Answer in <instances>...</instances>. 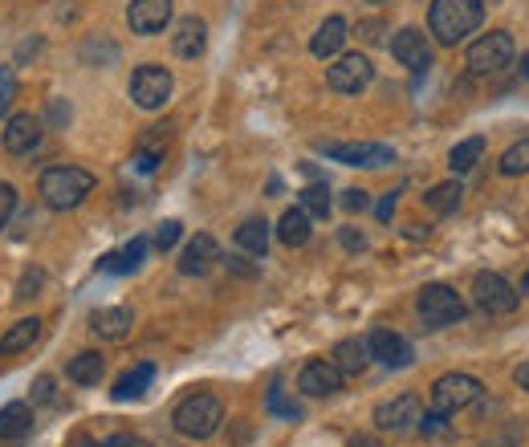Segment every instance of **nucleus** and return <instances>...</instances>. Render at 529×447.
Instances as JSON below:
<instances>
[{
    "label": "nucleus",
    "instance_id": "1",
    "mask_svg": "<svg viewBox=\"0 0 529 447\" xmlns=\"http://www.w3.org/2000/svg\"><path fill=\"white\" fill-rule=\"evenodd\" d=\"M485 21V5L481 0H432L428 13V29L440 45H460L468 41Z\"/></svg>",
    "mask_w": 529,
    "mask_h": 447
},
{
    "label": "nucleus",
    "instance_id": "2",
    "mask_svg": "<svg viewBox=\"0 0 529 447\" xmlns=\"http://www.w3.org/2000/svg\"><path fill=\"white\" fill-rule=\"evenodd\" d=\"M94 175L86 171V167H49L45 175H41V200H45V208H53V212H70V208H78L90 191H94Z\"/></svg>",
    "mask_w": 529,
    "mask_h": 447
},
{
    "label": "nucleus",
    "instance_id": "3",
    "mask_svg": "<svg viewBox=\"0 0 529 447\" xmlns=\"http://www.w3.org/2000/svg\"><path fill=\"white\" fill-rule=\"evenodd\" d=\"M171 423H175V431H180L184 439H212L220 431V423H224V407H220L216 395L200 391V395H188L180 407H175Z\"/></svg>",
    "mask_w": 529,
    "mask_h": 447
},
{
    "label": "nucleus",
    "instance_id": "4",
    "mask_svg": "<svg viewBox=\"0 0 529 447\" xmlns=\"http://www.w3.org/2000/svg\"><path fill=\"white\" fill-rule=\"evenodd\" d=\"M416 309H420V317H424V326H428V330L456 326V322H464V313H468L464 297H460L452 285H440V281L420 289V297H416Z\"/></svg>",
    "mask_w": 529,
    "mask_h": 447
},
{
    "label": "nucleus",
    "instance_id": "5",
    "mask_svg": "<svg viewBox=\"0 0 529 447\" xmlns=\"http://www.w3.org/2000/svg\"><path fill=\"white\" fill-rule=\"evenodd\" d=\"M513 53H517V45H513V37L505 29L485 33V37H477L473 45H468V70H473L477 78L505 74L513 66Z\"/></svg>",
    "mask_w": 529,
    "mask_h": 447
},
{
    "label": "nucleus",
    "instance_id": "6",
    "mask_svg": "<svg viewBox=\"0 0 529 447\" xmlns=\"http://www.w3.org/2000/svg\"><path fill=\"white\" fill-rule=\"evenodd\" d=\"M481 378L473 374H444L436 378V387H432V411L436 415H456L464 407H473L481 399Z\"/></svg>",
    "mask_w": 529,
    "mask_h": 447
},
{
    "label": "nucleus",
    "instance_id": "7",
    "mask_svg": "<svg viewBox=\"0 0 529 447\" xmlns=\"http://www.w3.org/2000/svg\"><path fill=\"white\" fill-rule=\"evenodd\" d=\"M371 82H375V66L363 53H338L334 66L326 70V86L334 94H363Z\"/></svg>",
    "mask_w": 529,
    "mask_h": 447
},
{
    "label": "nucleus",
    "instance_id": "8",
    "mask_svg": "<svg viewBox=\"0 0 529 447\" xmlns=\"http://www.w3.org/2000/svg\"><path fill=\"white\" fill-rule=\"evenodd\" d=\"M318 151L334 163H346V167H367V171H379L387 163H395V151L387 143H318Z\"/></svg>",
    "mask_w": 529,
    "mask_h": 447
},
{
    "label": "nucleus",
    "instance_id": "9",
    "mask_svg": "<svg viewBox=\"0 0 529 447\" xmlns=\"http://www.w3.org/2000/svg\"><path fill=\"white\" fill-rule=\"evenodd\" d=\"M171 90H175V82H171V70H163V66H139L131 74V98L139 110H159L171 98Z\"/></svg>",
    "mask_w": 529,
    "mask_h": 447
},
{
    "label": "nucleus",
    "instance_id": "10",
    "mask_svg": "<svg viewBox=\"0 0 529 447\" xmlns=\"http://www.w3.org/2000/svg\"><path fill=\"white\" fill-rule=\"evenodd\" d=\"M391 53H395L399 66L411 70V74H424L432 66V45H428L424 29H416V25H407V29H399L391 37Z\"/></svg>",
    "mask_w": 529,
    "mask_h": 447
},
{
    "label": "nucleus",
    "instance_id": "11",
    "mask_svg": "<svg viewBox=\"0 0 529 447\" xmlns=\"http://www.w3.org/2000/svg\"><path fill=\"white\" fill-rule=\"evenodd\" d=\"M473 301L485 313H513L517 309V289L501 273H477L473 277Z\"/></svg>",
    "mask_w": 529,
    "mask_h": 447
},
{
    "label": "nucleus",
    "instance_id": "12",
    "mask_svg": "<svg viewBox=\"0 0 529 447\" xmlns=\"http://www.w3.org/2000/svg\"><path fill=\"white\" fill-rule=\"evenodd\" d=\"M298 391H302L306 399H330V395L342 391V370H338L330 358H314V362H306L302 374H298Z\"/></svg>",
    "mask_w": 529,
    "mask_h": 447
},
{
    "label": "nucleus",
    "instance_id": "13",
    "mask_svg": "<svg viewBox=\"0 0 529 447\" xmlns=\"http://www.w3.org/2000/svg\"><path fill=\"white\" fill-rule=\"evenodd\" d=\"M424 419V407L416 395H395L391 403H379L375 407V427L379 431H411Z\"/></svg>",
    "mask_w": 529,
    "mask_h": 447
},
{
    "label": "nucleus",
    "instance_id": "14",
    "mask_svg": "<svg viewBox=\"0 0 529 447\" xmlns=\"http://www.w3.org/2000/svg\"><path fill=\"white\" fill-rule=\"evenodd\" d=\"M367 350H371V358L383 362L387 370H403V366H411V358H416L411 342H407L403 334H395V330H371Z\"/></svg>",
    "mask_w": 529,
    "mask_h": 447
},
{
    "label": "nucleus",
    "instance_id": "15",
    "mask_svg": "<svg viewBox=\"0 0 529 447\" xmlns=\"http://www.w3.org/2000/svg\"><path fill=\"white\" fill-rule=\"evenodd\" d=\"M216 261H220V244H216V236L196 232V236L188 240V248H184V257H180V273H184V277H204V273L216 269Z\"/></svg>",
    "mask_w": 529,
    "mask_h": 447
},
{
    "label": "nucleus",
    "instance_id": "16",
    "mask_svg": "<svg viewBox=\"0 0 529 447\" xmlns=\"http://www.w3.org/2000/svg\"><path fill=\"white\" fill-rule=\"evenodd\" d=\"M127 21L139 37H155L167 29L171 21V0H131V9H127Z\"/></svg>",
    "mask_w": 529,
    "mask_h": 447
},
{
    "label": "nucleus",
    "instance_id": "17",
    "mask_svg": "<svg viewBox=\"0 0 529 447\" xmlns=\"http://www.w3.org/2000/svg\"><path fill=\"white\" fill-rule=\"evenodd\" d=\"M41 118L37 114H13L5 126V151L9 155H33L41 147Z\"/></svg>",
    "mask_w": 529,
    "mask_h": 447
},
{
    "label": "nucleus",
    "instance_id": "18",
    "mask_svg": "<svg viewBox=\"0 0 529 447\" xmlns=\"http://www.w3.org/2000/svg\"><path fill=\"white\" fill-rule=\"evenodd\" d=\"M90 330H94L102 342H123V338L135 330V313L123 309V305L94 309V313H90Z\"/></svg>",
    "mask_w": 529,
    "mask_h": 447
},
{
    "label": "nucleus",
    "instance_id": "19",
    "mask_svg": "<svg viewBox=\"0 0 529 447\" xmlns=\"http://www.w3.org/2000/svg\"><path fill=\"white\" fill-rule=\"evenodd\" d=\"M33 431V407L29 403H9L0 407V447H21Z\"/></svg>",
    "mask_w": 529,
    "mask_h": 447
},
{
    "label": "nucleus",
    "instance_id": "20",
    "mask_svg": "<svg viewBox=\"0 0 529 447\" xmlns=\"http://www.w3.org/2000/svg\"><path fill=\"white\" fill-rule=\"evenodd\" d=\"M171 49L180 57H188V61L200 57L208 49V25L200 17H184L180 25H175V33H171Z\"/></svg>",
    "mask_w": 529,
    "mask_h": 447
},
{
    "label": "nucleus",
    "instance_id": "21",
    "mask_svg": "<svg viewBox=\"0 0 529 447\" xmlns=\"http://www.w3.org/2000/svg\"><path fill=\"white\" fill-rule=\"evenodd\" d=\"M143 257H147V240L143 236H135L131 244H123V248H114V252H106V257L98 261V269L102 273H135L139 265H143Z\"/></svg>",
    "mask_w": 529,
    "mask_h": 447
},
{
    "label": "nucleus",
    "instance_id": "22",
    "mask_svg": "<svg viewBox=\"0 0 529 447\" xmlns=\"http://www.w3.org/2000/svg\"><path fill=\"white\" fill-rule=\"evenodd\" d=\"M346 37H350V33H346V21H342V17H326V21L318 25L314 41H310V53L322 57V61H326V57H338L342 45H346Z\"/></svg>",
    "mask_w": 529,
    "mask_h": 447
},
{
    "label": "nucleus",
    "instance_id": "23",
    "mask_svg": "<svg viewBox=\"0 0 529 447\" xmlns=\"http://www.w3.org/2000/svg\"><path fill=\"white\" fill-rule=\"evenodd\" d=\"M330 362L342 370V374H363L367 362H371V350H367V338H342L330 354Z\"/></svg>",
    "mask_w": 529,
    "mask_h": 447
},
{
    "label": "nucleus",
    "instance_id": "24",
    "mask_svg": "<svg viewBox=\"0 0 529 447\" xmlns=\"http://www.w3.org/2000/svg\"><path fill=\"white\" fill-rule=\"evenodd\" d=\"M151 382H155V366L151 362H139V366H131V370L119 374V382H114V399H119V403L139 399L151 387Z\"/></svg>",
    "mask_w": 529,
    "mask_h": 447
},
{
    "label": "nucleus",
    "instance_id": "25",
    "mask_svg": "<svg viewBox=\"0 0 529 447\" xmlns=\"http://www.w3.org/2000/svg\"><path fill=\"white\" fill-rule=\"evenodd\" d=\"M37 338H41V322H37V317H21V322H17V326H9V334L0 338V358L25 354Z\"/></svg>",
    "mask_w": 529,
    "mask_h": 447
},
{
    "label": "nucleus",
    "instance_id": "26",
    "mask_svg": "<svg viewBox=\"0 0 529 447\" xmlns=\"http://www.w3.org/2000/svg\"><path fill=\"white\" fill-rule=\"evenodd\" d=\"M102 370H106L102 354H98V350H82V354H74V358H70L66 378H70V382H78V387H98Z\"/></svg>",
    "mask_w": 529,
    "mask_h": 447
},
{
    "label": "nucleus",
    "instance_id": "27",
    "mask_svg": "<svg viewBox=\"0 0 529 447\" xmlns=\"http://www.w3.org/2000/svg\"><path fill=\"white\" fill-rule=\"evenodd\" d=\"M277 240H281L285 248L310 244V216H306L302 208H289V212L281 216V224H277Z\"/></svg>",
    "mask_w": 529,
    "mask_h": 447
},
{
    "label": "nucleus",
    "instance_id": "28",
    "mask_svg": "<svg viewBox=\"0 0 529 447\" xmlns=\"http://www.w3.org/2000/svg\"><path fill=\"white\" fill-rule=\"evenodd\" d=\"M460 196H464V187L456 183V179H448V183H436L428 196H424V208L432 212V216H452L456 208H460Z\"/></svg>",
    "mask_w": 529,
    "mask_h": 447
},
{
    "label": "nucleus",
    "instance_id": "29",
    "mask_svg": "<svg viewBox=\"0 0 529 447\" xmlns=\"http://www.w3.org/2000/svg\"><path fill=\"white\" fill-rule=\"evenodd\" d=\"M232 240H237V248L249 252V257H265V252H269V224L253 216V220H245L237 228V236H232Z\"/></svg>",
    "mask_w": 529,
    "mask_h": 447
},
{
    "label": "nucleus",
    "instance_id": "30",
    "mask_svg": "<svg viewBox=\"0 0 529 447\" xmlns=\"http://www.w3.org/2000/svg\"><path fill=\"white\" fill-rule=\"evenodd\" d=\"M481 155H485V139H481V135H473V139L456 143V147H452V155H448V167H452V175L473 171V167L481 163Z\"/></svg>",
    "mask_w": 529,
    "mask_h": 447
},
{
    "label": "nucleus",
    "instance_id": "31",
    "mask_svg": "<svg viewBox=\"0 0 529 447\" xmlns=\"http://www.w3.org/2000/svg\"><path fill=\"white\" fill-rule=\"evenodd\" d=\"M497 171L501 175H525L529 171V139H521V143H513L505 155H501V163H497Z\"/></svg>",
    "mask_w": 529,
    "mask_h": 447
},
{
    "label": "nucleus",
    "instance_id": "32",
    "mask_svg": "<svg viewBox=\"0 0 529 447\" xmlns=\"http://www.w3.org/2000/svg\"><path fill=\"white\" fill-rule=\"evenodd\" d=\"M306 216H326L330 212V187L326 183H310L302 187V204H298Z\"/></svg>",
    "mask_w": 529,
    "mask_h": 447
},
{
    "label": "nucleus",
    "instance_id": "33",
    "mask_svg": "<svg viewBox=\"0 0 529 447\" xmlns=\"http://www.w3.org/2000/svg\"><path fill=\"white\" fill-rule=\"evenodd\" d=\"M13 102H17V70L0 66V114H9Z\"/></svg>",
    "mask_w": 529,
    "mask_h": 447
},
{
    "label": "nucleus",
    "instance_id": "34",
    "mask_svg": "<svg viewBox=\"0 0 529 447\" xmlns=\"http://www.w3.org/2000/svg\"><path fill=\"white\" fill-rule=\"evenodd\" d=\"M45 118H49V126H57V131H66L70 118H74V110H70V102H62V98H49Z\"/></svg>",
    "mask_w": 529,
    "mask_h": 447
},
{
    "label": "nucleus",
    "instance_id": "35",
    "mask_svg": "<svg viewBox=\"0 0 529 447\" xmlns=\"http://www.w3.org/2000/svg\"><path fill=\"white\" fill-rule=\"evenodd\" d=\"M17 216V187L13 183H0V228Z\"/></svg>",
    "mask_w": 529,
    "mask_h": 447
},
{
    "label": "nucleus",
    "instance_id": "36",
    "mask_svg": "<svg viewBox=\"0 0 529 447\" xmlns=\"http://www.w3.org/2000/svg\"><path fill=\"white\" fill-rule=\"evenodd\" d=\"M175 240H180V220H163L155 228V248L167 252V248H175Z\"/></svg>",
    "mask_w": 529,
    "mask_h": 447
},
{
    "label": "nucleus",
    "instance_id": "37",
    "mask_svg": "<svg viewBox=\"0 0 529 447\" xmlns=\"http://www.w3.org/2000/svg\"><path fill=\"white\" fill-rule=\"evenodd\" d=\"M41 285H45V273H41V269H25V277H21V285H17V301L37 297Z\"/></svg>",
    "mask_w": 529,
    "mask_h": 447
},
{
    "label": "nucleus",
    "instance_id": "38",
    "mask_svg": "<svg viewBox=\"0 0 529 447\" xmlns=\"http://www.w3.org/2000/svg\"><path fill=\"white\" fill-rule=\"evenodd\" d=\"M342 208L346 212H367L371 208V196L363 187H350V191H342Z\"/></svg>",
    "mask_w": 529,
    "mask_h": 447
},
{
    "label": "nucleus",
    "instance_id": "39",
    "mask_svg": "<svg viewBox=\"0 0 529 447\" xmlns=\"http://www.w3.org/2000/svg\"><path fill=\"white\" fill-rule=\"evenodd\" d=\"M53 399H57V391H53V378H49V374H45V378H37V382H33V403L49 407Z\"/></svg>",
    "mask_w": 529,
    "mask_h": 447
},
{
    "label": "nucleus",
    "instance_id": "40",
    "mask_svg": "<svg viewBox=\"0 0 529 447\" xmlns=\"http://www.w3.org/2000/svg\"><path fill=\"white\" fill-rule=\"evenodd\" d=\"M106 447H155V443H147L143 435H110Z\"/></svg>",
    "mask_w": 529,
    "mask_h": 447
},
{
    "label": "nucleus",
    "instance_id": "41",
    "mask_svg": "<svg viewBox=\"0 0 529 447\" xmlns=\"http://www.w3.org/2000/svg\"><path fill=\"white\" fill-rule=\"evenodd\" d=\"M359 37L371 41V45L383 41V21H359Z\"/></svg>",
    "mask_w": 529,
    "mask_h": 447
},
{
    "label": "nucleus",
    "instance_id": "42",
    "mask_svg": "<svg viewBox=\"0 0 529 447\" xmlns=\"http://www.w3.org/2000/svg\"><path fill=\"white\" fill-rule=\"evenodd\" d=\"M346 447H383V439L379 435H371V431H359V435H350V443Z\"/></svg>",
    "mask_w": 529,
    "mask_h": 447
},
{
    "label": "nucleus",
    "instance_id": "43",
    "mask_svg": "<svg viewBox=\"0 0 529 447\" xmlns=\"http://www.w3.org/2000/svg\"><path fill=\"white\" fill-rule=\"evenodd\" d=\"M342 244L355 252V248H367V236L363 232H355V228H342Z\"/></svg>",
    "mask_w": 529,
    "mask_h": 447
},
{
    "label": "nucleus",
    "instance_id": "44",
    "mask_svg": "<svg viewBox=\"0 0 529 447\" xmlns=\"http://www.w3.org/2000/svg\"><path fill=\"white\" fill-rule=\"evenodd\" d=\"M513 382H517L521 391H529V358H525V362H521V366L513 370Z\"/></svg>",
    "mask_w": 529,
    "mask_h": 447
},
{
    "label": "nucleus",
    "instance_id": "45",
    "mask_svg": "<svg viewBox=\"0 0 529 447\" xmlns=\"http://www.w3.org/2000/svg\"><path fill=\"white\" fill-rule=\"evenodd\" d=\"M375 216H379V220H383V224H387V220H391V216H395V196H387V200H383V204H379V212H375Z\"/></svg>",
    "mask_w": 529,
    "mask_h": 447
},
{
    "label": "nucleus",
    "instance_id": "46",
    "mask_svg": "<svg viewBox=\"0 0 529 447\" xmlns=\"http://www.w3.org/2000/svg\"><path fill=\"white\" fill-rule=\"evenodd\" d=\"M70 447H106V443H98L94 435H74V439H70Z\"/></svg>",
    "mask_w": 529,
    "mask_h": 447
},
{
    "label": "nucleus",
    "instance_id": "47",
    "mask_svg": "<svg viewBox=\"0 0 529 447\" xmlns=\"http://www.w3.org/2000/svg\"><path fill=\"white\" fill-rule=\"evenodd\" d=\"M481 447H513V443H505V439H489V443H481Z\"/></svg>",
    "mask_w": 529,
    "mask_h": 447
},
{
    "label": "nucleus",
    "instance_id": "48",
    "mask_svg": "<svg viewBox=\"0 0 529 447\" xmlns=\"http://www.w3.org/2000/svg\"><path fill=\"white\" fill-rule=\"evenodd\" d=\"M521 289H525V293H529V273H525V277H521Z\"/></svg>",
    "mask_w": 529,
    "mask_h": 447
},
{
    "label": "nucleus",
    "instance_id": "49",
    "mask_svg": "<svg viewBox=\"0 0 529 447\" xmlns=\"http://www.w3.org/2000/svg\"><path fill=\"white\" fill-rule=\"evenodd\" d=\"M525 74H529V57H525Z\"/></svg>",
    "mask_w": 529,
    "mask_h": 447
},
{
    "label": "nucleus",
    "instance_id": "50",
    "mask_svg": "<svg viewBox=\"0 0 529 447\" xmlns=\"http://www.w3.org/2000/svg\"><path fill=\"white\" fill-rule=\"evenodd\" d=\"M371 5H383V0H371Z\"/></svg>",
    "mask_w": 529,
    "mask_h": 447
}]
</instances>
